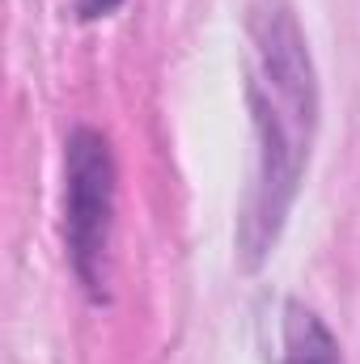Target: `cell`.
<instances>
[{
  "label": "cell",
  "mask_w": 360,
  "mask_h": 364,
  "mask_svg": "<svg viewBox=\"0 0 360 364\" xmlns=\"http://www.w3.org/2000/svg\"><path fill=\"white\" fill-rule=\"evenodd\" d=\"M246 34L255 55L246 93L255 110L259 161L238 246L246 267H259L288 220L301 174L309 166V144L318 127V73L288 0H255Z\"/></svg>",
  "instance_id": "obj_1"
},
{
  "label": "cell",
  "mask_w": 360,
  "mask_h": 364,
  "mask_svg": "<svg viewBox=\"0 0 360 364\" xmlns=\"http://www.w3.org/2000/svg\"><path fill=\"white\" fill-rule=\"evenodd\" d=\"M115 220V157L102 132L77 127L64 144V237L73 272L93 301L106 292V255Z\"/></svg>",
  "instance_id": "obj_2"
},
{
  "label": "cell",
  "mask_w": 360,
  "mask_h": 364,
  "mask_svg": "<svg viewBox=\"0 0 360 364\" xmlns=\"http://www.w3.org/2000/svg\"><path fill=\"white\" fill-rule=\"evenodd\" d=\"M280 364H344L339 343L331 339L322 318L297 301L284 309V360Z\"/></svg>",
  "instance_id": "obj_3"
}]
</instances>
